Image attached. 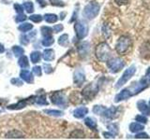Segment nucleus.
<instances>
[{"mask_svg":"<svg viewBox=\"0 0 150 140\" xmlns=\"http://www.w3.org/2000/svg\"><path fill=\"white\" fill-rule=\"evenodd\" d=\"M112 50L110 46L106 42H100L98 44L95 50V55L100 62H107L110 59Z\"/></svg>","mask_w":150,"mask_h":140,"instance_id":"1","label":"nucleus"},{"mask_svg":"<svg viewBox=\"0 0 150 140\" xmlns=\"http://www.w3.org/2000/svg\"><path fill=\"white\" fill-rule=\"evenodd\" d=\"M100 4L96 1L89 2L86 7H84L83 10V16L87 19V20H93L94 18L98 16V12H100Z\"/></svg>","mask_w":150,"mask_h":140,"instance_id":"2","label":"nucleus"},{"mask_svg":"<svg viewBox=\"0 0 150 140\" xmlns=\"http://www.w3.org/2000/svg\"><path fill=\"white\" fill-rule=\"evenodd\" d=\"M131 45H132V40L128 36H122L119 37L115 44V50L116 52L120 55H124L128 51Z\"/></svg>","mask_w":150,"mask_h":140,"instance_id":"3","label":"nucleus"},{"mask_svg":"<svg viewBox=\"0 0 150 140\" xmlns=\"http://www.w3.org/2000/svg\"><path fill=\"white\" fill-rule=\"evenodd\" d=\"M50 99L54 105H56L60 107H64V108L68 106V100L62 92H52L50 94Z\"/></svg>","mask_w":150,"mask_h":140,"instance_id":"4","label":"nucleus"},{"mask_svg":"<svg viewBox=\"0 0 150 140\" xmlns=\"http://www.w3.org/2000/svg\"><path fill=\"white\" fill-rule=\"evenodd\" d=\"M107 66L112 73H117L124 68L125 62L119 57H115L107 61Z\"/></svg>","mask_w":150,"mask_h":140,"instance_id":"5","label":"nucleus"},{"mask_svg":"<svg viewBox=\"0 0 150 140\" xmlns=\"http://www.w3.org/2000/svg\"><path fill=\"white\" fill-rule=\"evenodd\" d=\"M135 73H136V67H135V65H131V66H129V68H127L125 70V72L123 73V75H122V76L120 77V78L118 79V81L116 82L115 88L116 89L121 88L122 86L124 85V84H126L127 82L129 80V79L131 78V77L134 76Z\"/></svg>","mask_w":150,"mask_h":140,"instance_id":"6","label":"nucleus"},{"mask_svg":"<svg viewBox=\"0 0 150 140\" xmlns=\"http://www.w3.org/2000/svg\"><path fill=\"white\" fill-rule=\"evenodd\" d=\"M98 92V84L97 82H91L86 85L82 91V95L86 100H92Z\"/></svg>","mask_w":150,"mask_h":140,"instance_id":"7","label":"nucleus"},{"mask_svg":"<svg viewBox=\"0 0 150 140\" xmlns=\"http://www.w3.org/2000/svg\"><path fill=\"white\" fill-rule=\"evenodd\" d=\"M74 30L76 33V36L78 39L84 38L88 34V27L87 25L82 21H78L74 24Z\"/></svg>","mask_w":150,"mask_h":140,"instance_id":"8","label":"nucleus"},{"mask_svg":"<svg viewBox=\"0 0 150 140\" xmlns=\"http://www.w3.org/2000/svg\"><path fill=\"white\" fill-rule=\"evenodd\" d=\"M34 99H35V95L34 96H31L29 98H26V99H23L20 100L16 104H13V105H9L8 106V109H11V110H19V109H22L23 107L27 106V105L31 104V103H34Z\"/></svg>","mask_w":150,"mask_h":140,"instance_id":"9","label":"nucleus"},{"mask_svg":"<svg viewBox=\"0 0 150 140\" xmlns=\"http://www.w3.org/2000/svg\"><path fill=\"white\" fill-rule=\"evenodd\" d=\"M86 81V74H84L83 69L78 68L74 71L73 74V82L76 86H82L83 82Z\"/></svg>","mask_w":150,"mask_h":140,"instance_id":"10","label":"nucleus"},{"mask_svg":"<svg viewBox=\"0 0 150 140\" xmlns=\"http://www.w3.org/2000/svg\"><path fill=\"white\" fill-rule=\"evenodd\" d=\"M147 87H148V82H147L146 79L144 78L141 79L137 84H134L133 89H131V88H129V89H130L131 92H132V96H133V95L138 94V93L141 92L142 91L145 90Z\"/></svg>","mask_w":150,"mask_h":140,"instance_id":"11","label":"nucleus"},{"mask_svg":"<svg viewBox=\"0 0 150 140\" xmlns=\"http://www.w3.org/2000/svg\"><path fill=\"white\" fill-rule=\"evenodd\" d=\"M132 96V92H131L130 89L129 88H126L124 90H122L119 93H117L115 97V103H118L121 102L123 100H127L129 99V97Z\"/></svg>","mask_w":150,"mask_h":140,"instance_id":"12","label":"nucleus"},{"mask_svg":"<svg viewBox=\"0 0 150 140\" xmlns=\"http://www.w3.org/2000/svg\"><path fill=\"white\" fill-rule=\"evenodd\" d=\"M118 110L119 108L116 106H111L109 108H106L103 116L108 120H115L118 117Z\"/></svg>","mask_w":150,"mask_h":140,"instance_id":"13","label":"nucleus"},{"mask_svg":"<svg viewBox=\"0 0 150 140\" xmlns=\"http://www.w3.org/2000/svg\"><path fill=\"white\" fill-rule=\"evenodd\" d=\"M137 108L140 110V112L142 114L145 116L150 115V105L148 106L147 103L144 100H140L137 102Z\"/></svg>","mask_w":150,"mask_h":140,"instance_id":"14","label":"nucleus"},{"mask_svg":"<svg viewBox=\"0 0 150 140\" xmlns=\"http://www.w3.org/2000/svg\"><path fill=\"white\" fill-rule=\"evenodd\" d=\"M20 78L23 79V81H25L27 83H33L34 82V77H33V74L28 71L26 69H23L21 73H20Z\"/></svg>","mask_w":150,"mask_h":140,"instance_id":"15","label":"nucleus"},{"mask_svg":"<svg viewBox=\"0 0 150 140\" xmlns=\"http://www.w3.org/2000/svg\"><path fill=\"white\" fill-rule=\"evenodd\" d=\"M88 113V108L86 106H79L73 111V116L77 119H83Z\"/></svg>","mask_w":150,"mask_h":140,"instance_id":"16","label":"nucleus"},{"mask_svg":"<svg viewBox=\"0 0 150 140\" xmlns=\"http://www.w3.org/2000/svg\"><path fill=\"white\" fill-rule=\"evenodd\" d=\"M140 52L142 57L144 58H150V40L145 41L141 47Z\"/></svg>","mask_w":150,"mask_h":140,"instance_id":"17","label":"nucleus"},{"mask_svg":"<svg viewBox=\"0 0 150 140\" xmlns=\"http://www.w3.org/2000/svg\"><path fill=\"white\" fill-rule=\"evenodd\" d=\"M89 49H90V45H89L88 42L84 41L82 42L81 44H79L78 46V51H79V54L81 56H86L89 52Z\"/></svg>","mask_w":150,"mask_h":140,"instance_id":"18","label":"nucleus"},{"mask_svg":"<svg viewBox=\"0 0 150 140\" xmlns=\"http://www.w3.org/2000/svg\"><path fill=\"white\" fill-rule=\"evenodd\" d=\"M42 57L45 61L47 62H50V61H53L55 57V53H54V50L53 49H46L43 53H42Z\"/></svg>","mask_w":150,"mask_h":140,"instance_id":"19","label":"nucleus"},{"mask_svg":"<svg viewBox=\"0 0 150 140\" xmlns=\"http://www.w3.org/2000/svg\"><path fill=\"white\" fill-rule=\"evenodd\" d=\"M6 137L7 138H23L25 137V134H23L21 131L11 130V131H8L6 134Z\"/></svg>","mask_w":150,"mask_h":140,"instance_id":"20","label":"nucleus"},{"mask_svg":"<svg viewBox=\"0 0 150 140\" xmlns=\"http://www.w3.org/2000/svg\"><path fill=\"white\" fill-rule=\"evenodd\" d=\"M84 124H86L89 129L91 130H97V120L93 119L92 117H87L84 119Z\"/></svg>","mask_w":150,"mask_h":140,"instance_id":"21","label":"nucleus"},{"mask_svg":"<svg viewBox=\"0 0 150 140\" xmlns=\"http://www.w3.org/2000/svg\"><path fill=\"white\" fill-rule=\"evenodd\" d=\"M144 126L140 123H132L129 124V131L131 133H138L140 131H143Z\"/></svg>","mask_w":150,"mask_h":140,"instance_id":"22","label":"nucleus"},{"mask_svg":"<svg viewBox=\"0 0 150 140\" xmlns=\"http://www.w3.org/2000/svg\"><path fill=\"white\" fill-rule=\"evenodd\" d=\"M34 103H35V104H37V105H40V106H47V105L49 104L48 101L46 100L45 94L39 95V96H35Z\"/></svg>","mask_w":150,"mask_h":140,"instance_id":"23","label":"nucleus"},{"mask_svg":"<svg viewBox=\"0 0 150 140\" xmlns=\"http://www.w3.org/2000/svg\"><path fill=\"white\" fill-rule=\"evenodd\" d=\"M18 64L20 65L23 69H26L29 67V62H28V59L26 56L25 55L20 56V58L18 60Z\"/></svg>","mask_w":150,"mask_h":140,"instance_id":"24","label":"nucleus"},{"mask_svg":"<svg viewBox=\"0 0 150 140\" xmlns=\"http://www.w3.org/2000/svg\"><path fill=\"white\" fill-rule=\"evenodd\" d=\"M43 19L45 20V22H48V23H54V22H57L58 17H57V15H55V14L48 13V14H45Z\"/></svg>","mask_w":150,"mask_h":140,"instance_id":"25","label":"nucleus"},{"mask_svg":"<svg viewBox=\"0 0 150 140\" xmlns=\"http://www.w3.org/2000/svg\"><path fill=\"white\" fill-rule=\"evenodd\" d=\"M32 28H33V24H31V23H29V22H23V23H22V24H20V25L18 26V30L23 32V33H26L28 31L32 30Z\"/></svg>","mask_w":150,"mask_h":140,"instance_id":"26","label":"nucleus"},{"mask_svg":"<svg viewBox=\"0 0 150 140\" xmlns=\"http://www.w3.org/2000/svg\"><path fill=\"white\" fill-rule=\"evenodd\" d=\"M69 35L68 34H63L61 36H59L58 44L60 46L67 47V46H69Z\"/></svg>","mask_w":150,"mask_h":140,"instance_id":"27","label":"nucleus"},{"mask_svg":"<svg viewBox=\"0 0 150 140\" xmlns=\"http://www.w3.org/2000/svg\"><path fill=\"white\" fill-rule=\"evenodd\" d=\"M40 58H41V53L40 51H33L30 54V59H31V62L33 64H37L39 63L40 61Z\"/></svg>","mask_w":150,"mask_h":140,"instance_id":"28","label":"nucleus"},{"mask_svg":"<svg viewBox=\"0 0 150 140\" xmlns=\"http://www.w3.org/2000/svg\"><path fill=\"white\" fill-rule=\"evenodd\" d=\"M12 52L16 57H20L25 53V50H23L21 46H13L12 47Z\"/></svg>","mask_w":150,"mask_h":140,"instance_id":"29","label":"nucleus"},{"mask_svg":"<svg viewBox=\"0 0 150 140\" xmlns=\"http://www.w3.org/2000/svg\"><path fill=\"white\" fill-rule=\"evenodd\" d=\"M40 32H41V35L43 36V37L51 36L52 33H53V28H51L49 26H42L40 28Z\"/></svg>","mask_w":150,"mask_h":140,"instance_id":"30","label":"nucleus"},{"mask_svg":"<svg viewBox=\"0 0 150 140\" xmlns=\"http://www.w3.org/2000/svg\"><path fill=\"white\" fill-rule=\"evenodd\" d=\"M54 43V39L53 36H47V37H44L43 39L41 41V44L43 45L44 47H50Z\"/></svg>","mask_w":150,"mask_h":140,"instance_id":"31","label":"nucleus"},{"mask_svg":"<svg viewBox=\"0 0 150 140\" xmlns=\"http://www.w3.org/2000/svg\"><path fill=\"white\" fill-rule=\"evenodd\" d=\"M44 113L48 114L50 116H54V117H61L63 116V112L60 110H54V109H45Z\"/></svg>","mask_w":150,"mask_h":140,"instance_id":"32","label":"nucleus"},{"mask_svg":"<svg viewBox=\"0 0 150 140\" xmlns=\"http://www.w3.org/2000/svg\"><path fill=\"white\" fill-rule=\"evenodd\" d=\"M23 9H25V11L27 13H32L34 11V5H33L32 2H29V1L23 2Z\"/></svg>","mask_w":150,"mask_h":140,"instance_id":"33","label":"nucleus"},{"mask_svg":"<svg viewBox=\"0 0 150 140\" xmlns=\"http://www.w3.org/2000/svg\"><path fill=\"white\" fill-rule=\"evenodd\" d=\"M71 138H83L84 137V133L83 132L82 130H74L73 132L70 134V136Z\"/></svg>","mask_w":150,"mask_h":140,"instance_id":"34","label":"nucleus"},{"mask_svg":"<svg viewBox=\"0 0 150 140\" xmlns=\"http://www.w3.org/2000/svg\"><path fill=\"white\" fill-rule=\"evenodd\" d=\"M105 109H106L105 106L97 105V106H94V107H93V112L95 114H97V115H103Z\"/></svg>","mask_w":150,"mask_h":140,"instance_id":"35","label":"nucleus"},{"mask_svg":"<svg viewBox=\"0 0 150 140\" xmlns=\"http://www.w3.org/2000/svg\"><path fill=\"white\" fill-rule=\"evenodd\" d=\"M108 129H109V132H111L112 134H114L115 135L118 134V126L115 123H111L108 125Z\"/></svg>","mask_w":150,"mask_h":140,"instance_id":"36","label":"nucleus"},{"mask_svg":"<svg viewBox=\"0 0 150 140\" xmlns=\"http://www.w3.org/2000/svg\"><path fill=\"white\" fill-rule=\"evenodd\" d=\"M29 20L32 21L33 22H40L42 20H43V17L41 15H39V14H32V15L29 17Z\"/></svg>","mask_w":150,"mask_h":140,"instance_id":"37","label":"nucleus"},{"mask_svg":"<svg viewBox=\"0 0 150 140\" xmlns=\"http://www.w3.org/2000/svg\"><path fill=\"white\" fill-rule=\"evenodd\" d=\"M135 120H136V121H138V123H143V124H145L148 121L147 118L144 115H137L135 117Z\"/></svg>","mask_w":150,"mask_h":140,"instance_id":"38","label":"nucleus"},{"mask_svg":"<svg viewBox=\"0 0 150 140\" xmlns=\"http://www.w3.org/2000/svg\"><path fill=\"white\" fill-rule=\"evenodd\" d=\"M50 3L55 7H64L65 4L63 3L62 0H49Z\"/></svg>","mask_w":150,"mask_h":140,"instance_id":"39","label":"nucleus"},{"mask_svg":"<svg viewBox=\"0 0 150 140\" xmlns=\"http://www.w3.org/2000/svg\"><path fill=\"white\" fill-rule=\"evenodd\" d=\"M32 71L38 77H40L41 75H42V69H41L40 66H38V65H37V66H34V67L32 68Z\"/></svg>","mask_w":150,"mask_h":140,"instance_id":"40","label":"nucleus"},{"mask_svg":"<svg viewBox=\"0 0 150 140\" xmlns=\"http://www.w3.org/2000/svg\"><path fill=\"white\" fill-rule=\"evenodd\" d=\"M43 68H44V71L46 74H51L54 72V68L52 67V65L49 64H43Z\"/></svg>","mask_w":150,"mask_h":140,"instance_id":"41","label":"nucleus"},{"mask_svg":"<svg viewBox=\"0 0 150 140\" xmlns=\"http://www.w3.org/2000/svg\"><path fill=\"white\" fill-rule=\"evenodd\" d=\"M136 139H149L150 136L146 134V133H139L135 135Z\"/></svg>","mask_w":150,"mask_h":140,"instance_id":"42","label":"nucleus"},{"mask_svg":"<svg viewBox=\"0 0 150 140\" xmlns=\"http://www.w3.org/2000/svg\"><path fill=\"white\" fill-rule=\"evenodd\" d=\"M20 41H21V43L23 45H27L28 43L30 42V39H29V36H20Z\"/></svg>","mask_w":150,"mask_h":140,"instance_id":"43","label":"nucleus"},{"mask_svg":"<svg viewBox=\"0 0 150 140\" xmlns=\"http://www.w3.org/2000/svg\"><path fill=\"white\" fill-rule=\"evenodd\" d=\"M11 84H13V85H15V86H22L23 85V81L20 78H11Z\"/></svg>","mask_w":150,"mask_h":140,"instance_id":"44","label":"nucleus"},{"mask_svg":"<svg viewBox=\"0 0 150 140\" xmlns=\"http://www.w3.org/2000/svg\"><path fill=\"white\" fill-rule=\"evenodd\" d=\"M26 20V16L23 13H19V15L16 17L15 21L17 22H25Z\"/></svg>","mask_w":150,"mask_h":140,"instance_id":"45","label":"nucleus"},{"mask_svg":"<svg viewBox=\"0 0 150 140\" xmlns=\"http://www.w3.org/2000/svg\"><path fill=\"white\" fill-rule=\"evenodd\" d=\"M64 29V26L62 24H55L54 27H53V31L54 33H59V32H62Z\"/></svg>","mask_w":150,"mask_h":140,"instance_id":"46","label":"nucleus"},{"mask_svg":"<svg viewBox=\"0 0 150 140\" xmlns=\"http://www.w3.org/2000/svg\"><path fill=\"white\" fill-rule=\"evenodd\" d=\"M13 7H14V9H15L16 12H18V13H23V7L21 6L20 4H14Z\"/></svg>","mask_w":150,"mask_h":140,"instance_id":"47","label":"nucleus"},{"mask_svg":"<svg viewBox=\"0 0 150 140\" xmlns=\"http://www.w3.org/2000/svg\"><path fill=\"white\" fill-rule=\"evenodd\" d=\"M115 2L118 5V6H124L129 3V0H115Z\"/></svg>","mask_w":150,"mask_h":140,"instance_id":"48","label":"nucleus"},{"mask_svg":"<svg viewBox=\"0 0 150 140\" xmlns=\"http://www.w3.org/2000/svg\"><path fill=\"white\" fill-rule=\"evenodd\" d=\"M103 136H104L105 138H115V134H112V133L104 132V133H103Z\"/></svg>","mask_w":150,"mask_h":140,"instance_id":"49","label":"nucleus"},{"mask_svg":"<svg viewBox=\"0 0 150 140\" xmlns=\"http://www.w3.org/2000/svg\"><path fill=\"white\" fill-rule=\"evenodd\" d=\"M145 78H146V80L148 82V84H150V67L147 68L146 73H145Z\"/></svg>","mask_w":150,"mask_h":140,"instance_id":"50","label":"nucleus"},{"mask_svg":"<svg viewBox=\"0 0 150 140\" xmlns=\"http://www.w3.org/2000/svg\"><path fill=\"white\" fill-rule=\"evenodd\" d=\"M37 2L39 3V5H40V7H42V8L45 7L46 5H47V2L45 1V0H37Z\"/></svg>","mask_w":150,"mask_h":140,"instance_id":"51","label":"nucleus"},{"mask_svg":"<svg viewBox=\"0 0 150 140\" xmlns=\"http://www.w3.org/2000/svg\"><path fill=\"white\" fill-rule=\"evenodd\" d=\"M76 14H77V10H75L74 11V14L72 15V18H71V20H70L69 22H74L75 21V19H76Z\"/></svg>","mask_w":150,"mask_h":140,"instance_id":"52","label":"nucleus"},{"mask_svg":"<svg viewBox=\"0 0 150 140\" xmlns=\"http://www.w3.org/2000/svg\"><path fill=\"white\" fill-rule=\"evenodd\" d=\"M5 51V47L2 45V44H0V53H2Z\"/></svg>","mask_w":150,"mask_h":140,"instance_id":"53","label":"nucleus"},{"mask_svg":"<svg viewBox=\"0 0 150 140\" xmlns=\"http://www.w3.org/2000/svg\"><path fill=\"white\" fill-rule=\"evenodd\" d=\"M149 105H150V101H149Z\"/></svg>","mask_w":150,"mask_h":140,"instance_id":"54","label":"nucleus"}]
</instances>
